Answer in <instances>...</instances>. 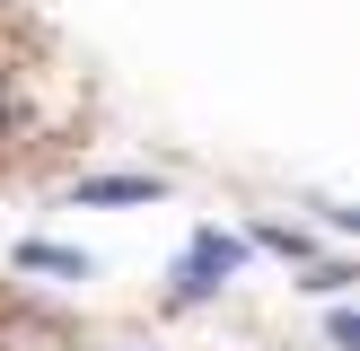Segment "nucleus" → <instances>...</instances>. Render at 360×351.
<instances>
[{"label":"nucleus","mask_w":360,"mask_h":351,"mask_svg":"<svg viewBox=\"0 0 360 351\" xmlns=\"http://www.w3.org/2000/svg\"><path fill=\"white\" fill-rule=\"evenodd\" d=\"M238 263H246V246L220 237V228H202V237L185 246V263H176V298H211L229 272H238Z\"/></svg>","instance_id":"1"},{"label":"nucleus","mask_w":360,"mask_h":351,"mask_svg":"<svg viewBox=\"0 0 360 351\" xmlns=\"http://www.w3.org/2000/svg\"><path fill=\"white\" fill-rule=\"evenodd\" d=\"M70 202H158V176H79Z\"/></svg>","instance_id":"2"},{"label":"nucleus","mask_w":360,"mask_h":351,"mask_svg":"<svg viewBox=\"0 0 360 351\" xmlns=\"http://www.w3.org/2000/svg\"><path fill=\"white\" fill-rule=\"evenodd\" d=\"M18 263H35V272H70V281H88V255H70V246H44V237H27V246H18Z\"/></svg>","instance_id":"3"},{"label":"nucleus","mask_w":360,"mask_h":351,"mask_svg":"<svg viewBox=\"0 0 360 351\" xmlns=\"http://www.w3.org/2000/svg\"><path fill=\"white\" fill-rule=\"evenodd\" d=\"M255 237H264V246H273V255H290V263H299V255H308V228H281V220H264V228H255Z\"/></svg>","instance_id":"4"},{"label":"nucleus","mask_w":360,"mask_h":351,"mask_svg":"<svg viewBox=\"0 0 360 351\" xmlns=\"http://www.w3.org/2000/svg\"><path fill=\"white\" fill-rule=\"evenodd\" d=\"M9 114H18V97H9V88H0V123H9Z\"/></svg>","instance_id":"5"}]
</instances>
